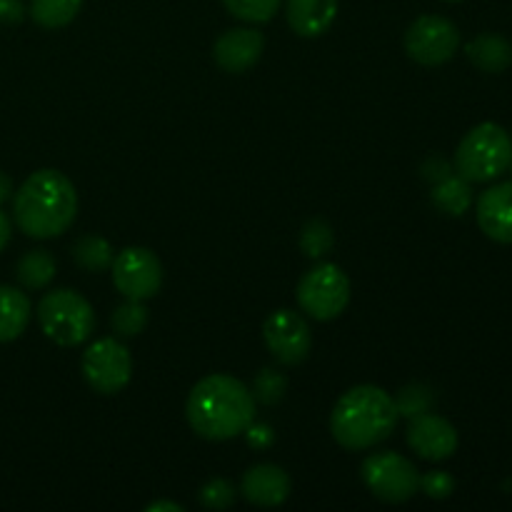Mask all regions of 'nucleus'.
<instances>
[{
    "mask_svg": "<svg viewBox=\"0 0 512 512\" xmlns=\"http://www.w3.org/2000/svg\"><path fill=\"white\" fill-rule=\"evenodd\" d=\"M408 445L423 460H448L458 450V430L435 413H423L410 418Z\"/></svg>",
    "mask_w": 512,
    "mask_h": 512,
    "instance_id": "f8f14e48",
    "label": "nucleus"
},
{
    "mask_svg": "<svg viewBox=\"0 0 512 512\" xmlns=\"http://www.w3.org/2000/svg\"><path fill=\"white\" fill-rule=\"evenodd\" d=\"M55 270H58V263H55L53 255L48 250H28L23 258L15 265V278L23 288L28 290H43L53 283Z\"/></svg>",
    "mask_w": 512,
    "mask_h": 512,
    "instance_id": "6ab92c4d",
    "label": "nucleus"
},
{
    "mask_svg": "<svg viewBox=\"0 0 512 512\" xmlns=\"http://www.w3.org/2000/svg\"><path fill=\"white\" fill-rule=\"evenodd\" d=\"M298 303L310 318L335 320L350 303V280L338 265L320 263L303 275L298 285Z\"/></svg>",
    "mask_w": 512,
    "mask_h": 512,
    "instance_id": "423d86ee",
    "label": "nucleus"
},
{
    "mask_svg": "<svg viewBox=\"0 0 512 512\" xmlns=\"http://www.w3.org/2000/svg\"><path fill=\"white\" fill-rule=\"evenodd\" d=\"M113 283L130 300H148L160 293L163 265L148 248H125L113 258Z\"/></svg>",
    "mask_w": 512,
    "mask_h": 512,
    "instance_id": "1a4fd4ad",
    "label": "nucleus"
},
{
    "mask_svg": "<svg viewBox=\"0 0 512 512\" xmlns=\"http://www.w3.org/2000/svg\"><path fill=\"white\" fill-rule=\"evenodd\" d=\"M395 408H398V415L403 418H418V415L430 413L435 408V393L430 385L425 383H410L405 385L403 390L395 398Z\"/></svg>",
    "mask_w": 512,
    "mask_h": 512,
    "instance_id": "b1692460",
    "label": "nucleus"
},
{
    "mask_svg": "<svg viewBox=\"0 0 512 512\" xmlns=\"http://www.w3.org/2000/svg\"><path fill=\"white\" fill-rule=\"evenodd\" d=\"M30 323V300L13 285H0V343H13Z\"/></svg>",
    "mask_w": 512,
    "mask_h": 512,
    "instance_id": "f3484780",
    "label": "nucleus"
},
{
    "mask_svg": "<svg viewBox=\"0 0 512 512\" xmlns=\"http://www.w3.org/2000/svg\"><path fill=\"white\" fill-rule=\"evenodd\" d=\"M145 510H148V512H160V510L178 512V510H183V505H178V503H153V505H148Z\"/></svg>",
    "mask_w": 512,
    "mask_h": 512,
    "instance_id": "f704fd0d",
    "label": "nucleus"
},
{
    "mask_svg": "<svg viewBox=\"0 0 512 512\" xmlns=\"http://www.w3.org/2000/svg\"><path fill=\"white\" fill-rule=\"evenodd\" d=\"M200 503L210 510H225L235 503V488L223 478H215L200 488Z\"/></svg>",
    "mask_w": 512,
    "mask_h": 512,
    "instance_id": "cd10ccee",
    "label": "nucleus"
},
{
    "mask_svg": "<svg viewBox=\"0 0 512 512\" xmlns=\"http://www.w3.org/2000/svg\"><path fill=\"white\" fill-rule=\"evenodd\" d=\"M460 45V30L443 15H423L405 33V50L420 65H443Z\"/></svg>",
    "mask_w": 512,
    "mask_h": 512,
    "instance_id": "9d476101",
    "label": "nucleus"
},
{
    "mask_svg": "<svg viewBox=\"0 0 512 512\" xmlns=\"http://www.w3.org/2000/svg\"><path fill=\"white\" fill-rule=\"evenodd\" d=\"M83 378L95 393L115 395L130 383L133 375V358L130 350L115 338H100L88 345L83 353Z\"/></svg>",
    "mask_w": 512,
    "mask_h": 512,
    "instance_id": "6e6552de",
    "label": "nucleus"
},
{
    "mask_svg": "<svg viewBox=\"0 0 512 512\" xmlns=\"http://www.w3.org/2000/svg\"><path fill=\"white\" fill-rule=\"evenodd\" d=\"M265 48L263 33L253 28H233L225 30L213 45L215 63L225 70V73H245L253 68L260 60Z\"/></svg>",
    "mask_w": 512,
    "mask_h": 512,
    "instance_id": "ddd939ff",
    "label": "nucleus"
},
{
    "mask_svg": "<svg viewBox=\"0 0 512 512\" xmlns=\"http://www.w3.org/2000/svg\"><path fill=\"white\" fill-rule=\"evenodd\" d=\"M113 245L100 235H83L73 243V260L88 273H103L113 265Z\"/></svg>",
    "mask_w": 512,
    "mask_h": 512,
    "instance_id": "aec40b11",
    "label": "nucleus"
},
{
    "mask_svg": "<svg viewBox=\"0 0 512 512\" xmlns=\"http://www.w3.org/2000/svg\"><path fill=\"white\" fill-rule=\"evenodd\" d=\"M398 418L393 395L378 385H355L335 403L330 433L345 450H368L390 438Z\"/></svg>",
    "mask_w": 512,
    "mask_h": 512,
    "instance_id": "7ed1b4c3",
    "label": "nucleus"
},
{
    "mask_svg": "<svg viewBox=\"0 0 512 512\" xmlns=\"http://www.w3.org/2000/svg\"><path fill=\"white\" fill-rule=\"evenodd\" d=\"M245 438H248L250 448L265 450V448H270V445H273L275 433H273V428H270V425L255 423V420H253V423L245 428Z\"/></svg>",
    "mask_w": 512,
    "mask_h": 512,
    "instance_id": "c756f323",
    "label": "nucleus"
},
{
    "mask_svg": "<svg viewBox=\"0 0 512 512\" xmlns=\"http://www.w3.org/2000/svg\"><path fill=\"white\" fill-rule=\"evenodd\" d=\"M13 215L28 238L48 240L63 235L78 215L75 185L58 170H35L13 198Z\"/></svg>",
    "mask_w": 512,
    "mask_h": 512,
    "instance_id": "f03ea898",
    "label": "nucleus"
},
{
    "mask_svg": "<svg viewBox=\"0 0 512 512\" xmlns=\"http://www.w3.org/2000/svg\"><path fill=\"white\" fill-rule=\"evenodd\" d=\"M420 490H423L428 498L445 500V498H450V495H453L455 480L450 478L448 473H443V470H433V473L420 475Z\"/></svg>",
    "mask_w": 512,
    "mask_h": 512,
    "instance_id": "c85d7f7f",
    "label": "nucleus"
},
{
    "mask_svg": "<svg viewBox=\"0 0 512 512\" xmlns=\"http://www.w3.org/2000/svg\"><path fill=\"white\" fill-rule=\"evenodd\" d=\"M38 323L45 338L60 348L85 343L95 330V313L88 300L68 288L45 293L38 303Z\"/></svg>",
    "mask_w": 512,
    "mask_h": 512,
    "instance_id": "39448f33",
    "label": "nucleus"
},
{
    "mask_svg": "<svg viewBox=\"0 0 512 512\" xmlns=\"http://www.w3.org/2000/svg\"><path fill=\"white\" fill-rule=\"evenodd\" d=\"M465 53H468L470 63L483 73H503L512 63V45L498 33L478 35L475 40H470Z\"/></svg>",
    "mask_w": 512,
    "mask_h": 512,
    "instance_id": "a211bd4d",
    "label": "nucleus"
},
{
    "mask_svg": "<svg viewBox=\"0 0 512 512\" xmlns=\"http://www.w3.org/2000/svg\"><path fill=\"white\" fill-rule=\"evenodd\" d=\"M240 493L250 505L258 508H278L288 500L290 495V478L283 468L270 463L253 465L248 473L243 475L240 483Z\"/></svg>",
    "mask_w": 512,
    "mask_h": 512,
    "instance_id": "4468645a",
    "label": "nucleus"
},
{
    "mask_svg": "<svg viewBox=\"0 0 512 512\" xmlns=\"http://www.w3.org/2000/svg\"><path fill=\"white\" fill-rule=\"evenodd\" d=\"M360 473H363V483L368 485L370 493L383 503H408L420 490L418 468L393 450L370 455Z\"/></svg>",
    "mask_w": 512,
    "mask_h": 512,
    "instance_id": "0eeeda50",
    "label": "nucleus"
},
{
    "mask_svg": "<svg viewBox=\"0 0 512 512\" xmlns=\"http://www.w3.org/2000/svg\"><path fill=\"white\" fill-rule=\"evenodd\" d=\"M333 245H335L333 228H330L325 220L313 218L305 223L303 233H300V248H303V253L308 255V258L313 260L325 258V255L333 250Z\"/></svg>",
    "mask_w": 512,
    "mask_h": 512,
    "instance_id": "393cba45",
    "label": "nucleus"
},
{
    "mask_svg": "<svg viewBox=\"0 0 512 512\" xmlns=\"http://www.w3.org/2000/svg\"><path fill=\"white\" fill-rule=\"evenodd\" d=\"M263 340L270 355L283 365H300L310 355L313 335L305 318L295 310H275L263 323Z\"/></svg>",
    "mask_w": 512,
    "mask_h": 512,
    "instance_id": "9b49d317",
    "label": "nucleus"
},
{
    "mask_svg": "<svg viewBox=\"0 0 512 512\" xmlns=\"http://www.w3.org/2000/svg\"><path fill=\"white\" fill-rule=\"evenodd\" d=\"M450 3H460V0H450Z\"/></svg>",
    "mask_w": 512,
    "mask_h": 512,
    "instance_id": "c9c22d12",
    "label": "nucleus"
},
{
    "mask_svg": "<svg viewBox=\"0 0 512 512\" xmlns=\"http://www.w3.org/2000/svg\"><path fill=\"white\" fill-rule=\"evenodd\" d=\"M25 15V8L20 0H0V23L13 25L20 23Z\"/></svg>",
    "mask_w": 512,
    "mask_h": 512,
    "instance_id": "7c9ffc66",
    "label": "nucleus"
},
{
    "mask_svg": "<svg viewBox=\"0 0 512 512\" xmlns=\"http://www.w3.org/2000/svg\"><path fill=\"white\" fill-rule=\"evenodd\" d=\"M110 325H113L115 335L120 338H135L145 330L148 325V308L143 305V300H125L123 305L113 310L110 315Z\"/></svg>",
    "mask_w": 512,
    "mask_h": 512,
    "instance_id": "5701e85b",
    "label": "nucleus"
},
{
    "mask_svg": "<svg viewBox=\"0 0 512 512\" xmlns=\"http://www.w3.org/2000/svg\"><path fill=\"white\" fill-rule=\"evenodd\" d=\"M83 8V0H30V18L43 28H65Z\"/></svg>",
    "mask_w": 512,
    "mask_h": 512,
    "instance_id": "412c9836",
    "label": "nucleus"
},
{
    "mask_svg": "<svg viewBox=\"0 0 512 512\" xmlns=\"http://www.w3.org/2000/svg\"><path fill=\"white\" fill-rule=\"evenodd\" d=\"M10 195H13V180L0 170V205H3L5 200H10Z\"/></svg>",
    "mask_w": 512,
    "mask_h": 512,
    "instance_id": "72a5a7b5",
    "label": "nucleus"
},
{
    "mask_svg": "<svg viewBox=\"0 0 512 512\" xmlns=\"http://www.w3.org/2000/svg\"><path fill=\"white\" fill-rule=\"evenodd\" d=\"M478 225L495 243L512 245V180L493 185L480 195Z\"/></svg>",
    "mask_w": 512,
    "mask_h": 512,
    "instance_id": "2eb2a0df",
    "label": "nucleus"
},
{
    "mask_svg": "<svg viewBox=\"0 0 512 512\" xmlns=\"http://www.w3.org/2000/svg\"><path fill=\"white\" fill-rule=\"evenodd\" d=\"M285 390H288V378L275 368H263L255 375L250 393H253L255 403L270 408V405H278L285 398Z\"/></svg>",
    "mask_w": 512,
    "mask_h": 512,
    "instance_id": "a878e982",
    "label": "nucleus"
},
{
    "mask_svg": "<svg viewBox=\"0 0 512 512\" xmlns=\"http://www.w3.org/2000/svg\"><path fill=\"white\" fill-rule=\"evenodd\" d=\"M433 203L438 205L443 213L448 215H463L465 210L470 208V203H473V193H470V185L465 178H453V175H448L445 180H440L438 185L433 188Z\"/></svg>",
    "mask_w": 512,
    "mask_h": 512,
    "instance_id": "4be33fe9",
    "label": "nucleus"
},
{
    "mask_svg": "<svg viewBox=\"0 0 512 512\" xmlns=\"http://www.w3.org/2000/svg\"><path fill=\"white\" fill-rule=\"evenodd\" d=\"M188 423L200 438L230 440L243 435L255 420V398L233 375L215 373L195 383L185 405Z\"/></svg>",
    "mask_w": 512,
    "mask_h": 512,
    "instance_id": "f257e3e1",
    "label": "nucleus"
},
{
    "mask_svg": "<svg viewBox=\"0 0 512 512\" xmlns=\"http://www.w3.org/2000/svg\"><path fill=\"white\" fill-rule=\"evenodd\" d=\"M512 140L498 123H480L460 140L455 170L468 183H488L510 168Z\"/></svg>",
    "mask_w": 512,
    "mask_h": 512,
    "instance_id": "20e7f679",
    "label": "nucleus"
},
{
    "mask_svg": "<svg viewBox=\"0 0 512 512\" xmlns=\"http://www.w3.org/2000/svg\"><path fill=\"white\" fill-rule=\"evenodd\" d=\"M225 8L245 23H268L283 0H223Z\"/></svg>",
    "mask_w": 512,
    "mask_h": 512,
    "instance_id": "bb28decb",
    "label": "nucleus"
},
{
    "mask_svg": "<svg viewBox=\"0 0 512 512\" xmlns=\"http://www.w3.org/2000/svg\"><path fill=\"white\" fill-rule=\"evenodd\" d=\"M288 25L303 38H318L338 15V0H288L285 5Z\"/></svg>",
    "mask_w": 512,
    "mask_h": 512,
    "instance_id": "dca6fc26",
    "label": "nucleus"
},
{
    "mask_svg": "<svg viewBox=\"0 0 512 512\" xmlns=\"http://www.w3.org/2000/svg\"><path fill=\"white\" fill-rule=\"evenodd\" d=\"M510 165H512V160H510Z\"/></svg>",
    "mask_w": 512,
    "mask_h": 512,
    "instance_id": "e433bc0d",
    "label": "nucleus"
},
{
    "mask_svg": "<svg viewBox=\"0 0 512 512\" xmlns=\"http://www.w3.org/2000/svg\"><path fill=\"white\" fill-rule=\"evenodd\" d=\"M10 233H13V225H10V218L3 213V210H0V250H3L5 245H8Z\"/></svg>",
    "mask_w": 512,
    "mask_h": 512,
    "instance_id": "473e14b6",
    "label": "nucleus"
},
{
    "mask_svg": "<svg viewBox=\"0 0 512 512\" xmlns=\"http://www.w3.org/2000/svg\"><path fill=\"white\" fill-rule=\"evenodd\" d=\"M423 175L428 180H435V183H440V180H445L450 175V165L445 163V160H440V158H430L428 163L423 165Z\"/></svg>",
    "mask_w": 512,
    "mask_h": 512,
    "instance_id": "2f4dec72",
    "label": "nucleus"
}]
</instances>
